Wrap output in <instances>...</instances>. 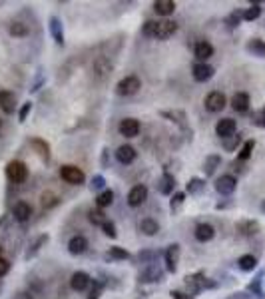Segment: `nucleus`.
Returning <instances> with one entry per match:
<instances>
[{"label":"nucleus","mask_w":265,"mask_h":299,"mask_svg":"<svg viewBox=\"0 0 265 299\" xmlns=\"http://www.w3.org/2000/svg\"><path fill=\"white\" fill-rule=\"evenodd\" d=\"M178 30V24L173 20H146L142 32L144 36L150 38H158V40H167L169 36H173Z\"/></svg>","instance_id":"1"},{"label":"nucleus","mask_w":265,"mask_h":299,"mask_svg":"<svg viewBox=\"0 0 265 299\" xmlns=\"http://www.w3.org/2000/svg\"><path fill=\"white\" fill-rule=\"evenodd\" d=\"M6 178L10 182H14V184H22L28 178V167H26L24 162H20V160H12L6 166Z\"/></svg>","instance_id":"2"},{"label":"nucleus","mask_w":265,"mask_h":299,"mask_svg":"<svg viewBox=\"0 0 265 299\" xmlns=\"http://www.w3.org/2000/svg\"><path fill=\"white\" fill-rule=\"evenodd\" d=\"M60 178H62L66 184H70V186H80V184H84V180H86L84 172L78 166H72V164L60 167Z\"/></svg>","instance_id":"3"},{"label":"nucleus","mask_w":265,"mask_h":299,"mask_svg":"<svg viewBox=\"0 0 265 299\" xmlns=\"http://www.w3.org/2000/svg\"><path fill=\"white\" fill-rule=\"evenodd\" d=\"M140 88H142V82H140L138 76H126V78H122V80L118 82V86H116V90H118L120 96H132Z\"/></svg>","instance_id":"4"},{"label":"nucleus","mask_w":265,"mask_h":299,"mask_svg":"<svg viewBox=\"0 0 265 299\" xmlns=\"http://www.w3.org/2000/svg\"><path fill=\"white\" fill-rule=\"evenodd\" d=\"M226 104H228V100H226V94L224 92H209L207 96H205V108L209 110V112H222L224 108H226Z\"/></svg>","instance_id":"5"},{"label":"nucleus","mask_w":265,"mask_h":299,"mask_svg":"<svg viewBox=\"0 0 265 299\" xmlns=\"http://www.w3.org/2000/svg\"><path fill=\"white\" fill-rule=\"evenodd\" d=\"M235 188H237V180H235L233 176H230V174L217 178V182H215V192L222 194V196H230V194H233Z\"/></svg>","instance_id":"6"},{"label":"nucleus","mask_w":265,"mask_h":299,"mask_svg":"<svg viewBox=\"0 0 265 299\" xmlns=\"http://www.w3.org/2000/svg\"><path fill=\"white\" fill-rule=\"evenodd\" d=\"M118 132L124 138H136L140 134V122L136 118H124L118 126Z\"/></svg>","instance_id":"7"},{"label":"nucleus","mask_w":265,"mask_h":299,"mask_svg":"<svg viewBox=\"0 0 265 299\" xmlns=\"http://www.w3.org/2000/svg\"><path fill=\"white\" fill-rule=\"evenodd\" d=\"M235 130H237V124H235L233 118H222V120L215 124V134H217L222 140H226V138L233 136Z\"/></svg>","instance_id":"8"},{"label":"nucleus","mask_w":265,"mask_h":299,"mask_svg":"<svg viewBox=\"0 0 265 299\" xmlns=\"http://www.w3.org/2000/svg\"><path fill=\"white\" fill-rule=\"evenodd\" d=\"M12 216H14V220L20 222V224L28 222L30 216H32V207H30V203H26V201H16V203L12 205Z\"/></svg>","instance_id":"9"},{"label":"nucleus","mask_w":265,"mask_h":299,"mask_svg":"<svg viewBox=\"0 0 265 299\" xmlns=\"http://www.w3.org/2000/svg\"><path fill=\"white\" fill-rule=\"evenodd\" d=\"M146 199H148V188H146V186H142V184L134 186L132 190H130V194H128V203H130L132 207L142 205Z\"/></svg>","instance_id":"10"},{"label":"nucleus","mask_w":265,"mask_h":299,"mask_svg":"<svg viewBox=\"0 0 265 299\" xmlns=\"http://www.w3.org/2000/svg\"><path fill=\"white\" fill-rule=\"evenodd\" d=\"M110 74H112V62L106 56H98L94 60V76L98 80H106Z\"/></svg>","instance_id":"11"},{"label":"nucleus","mask_w":265,"mask_h":299,"mask_svg":"<svg viewBox=\"0 0 265 299\" xmlns=\"http://www.w3.org/2000/svg\"><path fill=\"white\" fill-rule=\"evenodd\" d=\"M186 283H188V287H190V295H192V293H198L199 289H203V287H213V283H207V281H205L203 273L188 275V277H186Z\"/></svg>","instance_id":"12"},{"label":"nucleus","mask_w":265,"mask_h":299,"mask_svg":"<svg viewBox=\"0 0 265 299\" xmlns=\"http://www.w3.org/2000/svg\"><path fill=\"white\" fill-rule=\"evenodd\" d=\"M88 249V239L84 235H74L70 241H68V251L72 255H82L84 251Z\"/></svg>","instance_id":"13"},{"label":"nucleus","mask_w":265,"mask_h":299,"mask_svg":"<svg viewBox=\"0 0 265 299\" xmlns=\"http://www.w3.org/2000/svg\"><path fill=\"white\" fill-rule=\"evenodd\" d=\"M88 285H90V275H88V273H84V271L72 273V277H70V287H72L74 291H84Z\"/></svg>","instance_id":"14"},{"label":"nucleus","mask_w":265,"mask_h":299,"mask_svg":"<svg viewBox=\"0 0 265 299\" xmlns=\"http://www.w3.org/2000/svg\"><path fill=\"white\" fill-rule=\"evenodd\" d=\"M249 104H251V100H249V94H247V92H235V94H233L232 108L235 112H239V114L247 112V110H249Z\"/></svg>","instance_id":"15"},{"label":"nucleus","mask_w":265,"mask_h":299,"mask_svg":"<svg viewBox=\"0 0 265 299\" xmlns=\"http://www.w3.org/2000/svg\"><path fill=\"white\" fill-rule=\"evenodd\" d=\"M136 150H134L132 146H128V144H124V146H120L118 150H116V160L120 162V164H124V166H128V164H132L134 160H136Z\"/></svg>","instance_id":"16"},{"label":"nucleus","mask_w":265,"mask_h":299,"mask_svg":"<svg viewBox=\"0 0 265 299\" xmlns=\"http://www.w3.org/2000/svg\"><path fill=\"white\" fill-rule=\"evenodd\" d=\"M0 108H2L4 114H14V110H16V96H14V92H8V90L0 92Z\"/></svg>","instance_id":"17"},{"label":"nucleus","mask_w":265,"mask_h":299,"mask_svg":"<svg viewBox=\"0 0 265 299\" xmlns=\"http://www.w3.org/2000/svg\"><path fill=\"white\" fill-rule=\"evenodd\" d=\"M194 80L196 82H207L213 74H215V70L209 66V64H203V62H198L196 66H194Z\"/></svg>","instance_id":"18"},{"label":"nucleus","mask_w":265,"mask_h":299,"mask_svg":"<svg viewBox=\"0 0 265 299\" xmlns=\"http://www.w3.org/2000/svg\"><path fill=\"white\" fill-rule=\"evenodd\" d=\"M194 54H196V58H198L199 62H203L205 64V60H209L211 56H213V46L209 44V42H205V40H201L196 44V48H194Z\"/></svg>","instance_id":"19"},{"label":"nucleus","mask_w":265,"mask_h":299,"mask_svg":"<svg viewBox=\"0 0 265 299\" xmlns=\"http://www.w3.org/2000/svg\"><path fill=\"white\" fill-rule=\"evenodd\" d=\"M213 235H215V230H213V226H211V224H199L198 228H196V239L201 241V243L211 241V239H213Z\"/></svg>","instance_id":"20"},{"label":"nucleus","mask_w":265,"mask_h":299,"mask_svg":"<svg viewBox=\"0 0 265 299\" xmlns=\"http://www.w3.org/2000/svg\"><path fill=\"white\" fill-rule=\"evenodd\" d=\"M178 260H180V245L178 243H171L166 251V264L169 271H175L178 269Z\"/></svg>","instance_id":"21"},{"label":"nucleus","mask_w":265,"mask_h":299,"mask_svg":"<svg viewBox=\"0 0 265 299\" xmlns=\"http://www.w3.org/2000/svg\"><path fill=\"white\" fill-rule=\"evenodd\" d=\"M154 10H156L160 16H169V14H173V10H175V2H173V0H156V2H154Z\"/></svg>","instance_id":"22"},{"label":"nucleus","mask_w":265,"mask_h":299,"mask_svg":"<svg viewBox=\"0 0 265 299\" xmlns=\"http://www.w3.org/2000/svg\"><path fill=\"white\" fill-rule=\"evenodd\" d=\"M50 34L54 36V42H56V44H64V30H62V22H60L56 16H52V18H50Z\"/></svg>","instance_id":"23"},{"label":"nucleus","mask_w":265,"mask_h":299,"mask_svg":"<svg viewBox=\"0 0 265 299\" xmlns=\"http://www.w3.org/2000/svg\"><path fill=\"white\" fill-rule=\"evenodd\" d=\"M140 232L144 233V235H156V233L160 232V226H158V222H154L152 218H144V220L140 222Z\"/></svg>","instance_id":"24"},{"label":"nucleus","mask_w":265,"mask_h":299,"mask_svg":"<svg viewBox=\"0 0 265 299\" xmlns=\"http://www.w3.org/2000/svg\"><path fill=\"white\" fill-rule=\"evenodd\" d=\"M237 232L241 235H253V233L259 232V224L253 222V220H245V222H239L237 224Z\"/></svg>","instance_id":"25"},{"label":"nucleus","mask_w":265,"mask_h":299,"mask_svg":"<svg viewBox=\"0 0 265 299\" xmlns=\"http://www.w3.org/2000/svg\"><path fill=\"white\" fill-rule=\"evenodd\" d=\"M173 188H175V180H173V176H171V174H164L162 180H160V186H158L160 194L167 196V194L173 192Z\"/></svg>","instance_id":"26"},{"label":"nucleus","mask_w":265,"mask_h":299,"mask_svg":"<svg viewBox=\"0 0 265 299\" xmlns=\"http://www.w3.org/2000/svg\"><path fill=\"white\" fill-rule=\"evenodd\" d=\"M247 52H251L253 56H259V58H265V42L259 40V38H253L247 42Z\"/></svg>","instance_id":"27"},{"label":"nucleus","mask_w":265,"mask_h":299,"mask_svg":"<svg viewBox=\"0 0 265 299\" xmlns=\"http://www.w3.org/2000/svg\"><path fill=\"white\" fill-rule=\"evenodd\" d=\"M160 279H162V271L158 266H150L140 275V281H160Z\"/></svg>","instance_id":"28"},{"label":"nucleus","mask_w":265,"mask_h":299,"mask_svg":"<svg viewBox=\"0 0 265 299\" xmlns=\"http://www.w3.org/2000/svg\"><path fill=\"white\" fill-rule=\"evenodd\" d=\"M237 266L241 271H253L257 267V258L255 255H241L237 260Z\"/></svg>","instance_id":"29"},{"label":"nucleus","mask_w":265,"mask_h":299,"mask_svg":"<svg viewBox=\"0 0 265 299\" xmlns=\"http://www.w3.org/2000/svg\"><path fill=\"white\" fill-rule=\"evenodd\" d=\"M219 164H222V158H219V156H207L205 162H203V172H205V176H211V174L217 169Z\"/></svg>","instance_id":"30"},{"label":"nucleus","mask_w":265,"mask_h":299,"mask_svg":"<svg viewBox=\"0 0 265 299\" xmlns=\"http://www.w3.org/2000/svg\"><path fill=\"white\" fill-rule=\"evenodd\" d=\"M58 201H60V198H58L54 192H44V194L40 196V203H42V207H46V209L58 205Z\"/></svg>","instance_id":"31"},{"label":"nucleus","mask_w":265,"mask_h":299,"mask_svg":"<svg viewBox=\"0 0 265 299\" xmlns=\"http://www.w3.org/2000/svg\"><path fill=\"white\" fill-rule=\"evenodd\" d=\"M112 203H114V192H112V190L100 192L98 198H96V205H98V207H108V205H112Z\"/></svg>","instance_id":"32"},{"label":"nucleus","mask_w":265,"mask_h":299,"mask_svg":"<svg viewBox=\"0 0 265 299\" xmlns=\"http://www.w3.org/2000/svg\"><path fill=\"white\" fill-rule=\"evenodd\" d=\"M253 148H255V140H247V142L243 144V148L239 150V154H237V160H239V162H245V160H249V158H251V152H253Z\"/></svg>","instance_id":"33"},{"label":"nucleus","mask_w":265,"mask_h":299,"mask_svg":"<svg viewBox=\"0 0 265 299\" xmlns=\"http://www.w3.org/2000/svg\"><path fill=\"white\" fill-rule=\"evenodd\" d=\"M259 16H261V6H259V4H251V6L243 12V20H247V22L257 20Z\"/></svg>","instance_id":"34"},{"label":"nucleus","mask_w":265,"mask_h":299,"mask_svg":"<svg viewBox=\"0 0 265 299\" xmlns=\"http://www.w3.org/2000/svg\"><path fill=\"white\" fill-rule=\"evenodd\" d=\"M8 32L12 34V36H26L28 34V26L22 24V22H12L10 28H8Z\"/></svg>","instance_id":"35"},{"label":"nucleus","mask_w":265,"mask_h":299,"mask_svg":"<svg viewBox=\"0 0 265 299\" xmlns=\"http://www.w3.org/2000/svg\"><path fill=\"white\" fill-rule=\"evenodd\" d=\"M261 279H263V271L249 283V291H253L257 297H263V291H261Z\"/></svg>","instance_id":"36"},{"label":"nucleus","mask_w":265,"mask_h":299,"mask_svg":"<svg viewBox=\"0 0 265 299\" xmlns=\"http://www.w3.org/2000/svg\"><path fill=\"white\" fill-rule=\"evenodd\" d=\"M239 142H241V134H233V136H230V138L224 140V148H226L228 152H233V150L237 148Z\"/></svg>","instance_id":"37"},{"label":"nucleus","mask_w":265,"mask_h":299,"mask_svg":"<svg viewBox=\"0 0 265 299\" xmlns=\"http://www.w3.org/2000/svg\"><path fill=\"white\" fill-rule=\"evenodd\" d=\"M88 218H90V222H92L94 226H104V222H106V216H104V211H100V209H90V211H88Z\"/></svg>","instance_id":"38"},{"label":"nucleus","mask_w":265,"mask_h":299,"mask_svg":"<svg viewBox=\"0 0 265 299\" xmlns=\"http://www.w3.org/2000/svg\"><path fill=\"white\" fill-rule=\"evenodd\" d=\"M201 190H203V180L192 178V180L188 182V192H190V194H199Z\"/></svg>","instance_id":"39"},{"label":"nucleus","mask_w":265,"mask_h":299,"mask_svg":"<svg viewBox=\"0 0 265 299\" xmlns=\"http://www.w3.org/2000/svg\"><path fill=\"white\" fill-rule=\"evenodd\" d=\"M108 255L114 258V260H128V258H130V253H128L126 249H122V247H112Z\"/></svg>","instance_id":"40"},{"label":"nucleus","mask_w":265,"mask_h":299,"mask_svg":"<svg viewBox=\"0 0 265 299\" xmlns=\"http://www.w3.org/2000/svg\"><path fill=\"white\" fill-rule=\"evenodd\" d=\"M241 18H243V12H237V10H235V12H232V14L228 16L226 22H228L230 28H235V26H239V20H241Z\"/></svg>","instance_id":"41"},{"label":"nucleus","mask_w":265,"mask_h":299,"mask_svg":"<svg viewBox=\"0 0 265 299\" xmlns=\"http://www.w3.org/2000/svg\"><path fill=\"white\" fill-rule=\"evenodd\" d=\"M46 241H48V235H40V237L36 239V243H34V245H32V249H28V253H26V258H32L34 253H36V251L40 249V245H42V243H46Z\"/></svg>","instance_id":"42"},{"label":"nucleus","mask_w":265,"mask_h":299,"mask_svg":"<svg viewBox=\"0 0 265 299\" xmlns=\"http://www.w3.org/2000/svg\"><path fill=\"white\" fill-rule=\"evenodd\" d=\"M102 230H104V233L108 235V237H116L118 233H116V226H114V222H104V226H102Z\"/></svg>","instance_id":"43"},{"label":"nucleus","mask_w":265,"mask_h":299,"mask_svg":"<svg viewBox=\"0 0 265 299\" xmlns=\"http://www.w3.org/2000/svg\"><path fill=\"white\" fill-rule=\"evenodd\" d=\"M30 110H32V102H26V104L20 108V112H18V120H20V122H26V116L30 114Z\"/></svg>","instance_id":"44"},{"label":"nucleus","mask_w":265,"mask_h":299,"mask_svg":"<svg viewBox=\"0 0 265 299\" xmlns=\"http://www.w3.org/2000/svg\"><path fill=\"white\" fill-rule=\"evenodd\" d=\"M253 124L255 126H259V128H265V106L253 116Z\"/></svg>","instance_id":"45"},{"label":"nucleus","mask_w":265,"mask_h":299,"mask_svg":"<svg viewBox=\"0 0 265 299\" xmlns=\"http://www.w3.org/2000/svg\"><path fill=\"white\" fill-rule=\"evenodd\" d=\"M184 199H186V196L182 194V192H178L173 198H171V201H169V205H171V209H178L182 203H184Z\"/></svg>","instance_id":"46"},{"label":"nucleus","mask_w":265,"mask_h":299,"mask_svg":"<svg viewBox=\"0 0 265 299\" xmlns=\"http://www.w3.org/2000/svg\"><path fill=\"white\" fill-rule=\"evenodd\" d=\"M104 184H106L104 176H94V178H92V188H94V190H102Z\"/></svg>","instance_id":"47"},{"label":"nucleus","mask_w":265,"mask_h":299,"mask_svg":"<svg viewBox=\"0 0 265 299\" xmlns=\"http://www.w3.org/2000/svg\"><path fill=\"white\" fill-rule=\"evenodd\" d=\"M8 271H10V262L4 260V258H0V277H4Z\"/></svg>","instance_id":"48"},{"label":"nucleus","mask_w":265,"mask_h":299,"mask_svg":"<svg viewBox=\"0 0 265 299\" xmlns=\"http://www.w3.org/2000/svg\"><path fill=\"white\" fill-rule=\"evenodd\" d=\"M169 295H171V299H194L190 293H184V291H171Z\"/></svg>","instance_id":"49"},{"label":"nucleus","mask_w":265,"mask_h":299,"mask_svg":"<svg viewBox=\"0 0 265 299\" xmlns=\"http://www.w3.org/2000/svg\"><path fill=\"white\" fill-rule=\"evenodd\" d=\"M14 299H32V295H30L28 291H20V293H16V297Z\"/></svg>","instance_id":"50"},{"label":"nucleus","mask_w":265,"mask_h":299,"mask_svg":"<svg viewBox=\"0 0 265 299\" xmlns=\"http://www.w3.org/2000/svg\"><path fill=\"white\" fill-rule=\"evenodd\" d=\"M100 297V285H96L94 289H92V293H90V297L88 299H98Z\"/></svg>","instance_id":"51"},{"label":"nucleus","mask_w":265,"mask_h":299,"mask_svg":"<svg viewBox=\"0 0 265 299\" xmlns=\"http://www.w3.org/2000/svg\"><path fill=\"white\" fill-rule=\"evenodd\" d=\"M261 211L265 213V199H263V203H261Z\"/></svg>","instance_id":"52"},{"label":"nucleus","mask_w":265,"mask_h":299,"mask_svg":"<svg viewBox=\"0 0 265 299\" xmlns=\"http://www.w3.org/2000/svg\"><path fill=\"white\" fill-rule=\"evenodd\" d=\"M2 128H4V124H2V120H0V134H2Z\"/></svg>","instance_id":"53"},{"label":"nucleus","mask_w":265,"mask_h":299,"mask_svg":"<svg viewBox=\"0 0 265 299\" xmlns=\"http://www.w3.org/2000/svg\"><path fill=\"white\" fill-rule=\"evenodd\" d=\"M0 291H2V281H0Z\"/></svg>","instance_id":"54"}]
</instances>
